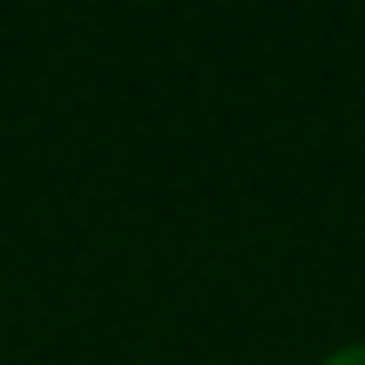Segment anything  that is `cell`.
<instances>
[{
	"mask_svg": "<svg viewBox=\"0 0 365 365\" xmlns=\"http://www.w3.org/2000/svg\"><path fill=\"white\" fill-rule=\"evenodd\" d=\"M325 365H365V339H352V345H339V352H331Z\"/></svg>",
	"mask_w": 365,
	"mask_h": 365,
	"instance_id": "1",
	"label": "cell"
}]
</instances>
